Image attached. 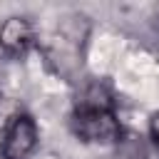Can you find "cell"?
<instances>
[{
    "instance_id": "6da1fadb",
    "label": "cell",
    "mask_w": 159,
    "mask_h": 159,
    "mask_svg": "<svg viewBox=\"0 0 159 159\" xmlns=\"http://www.w3.org/2000/svg\"><path fill=\"white\" fill-rule=\"evenodd\" d=\"M72 129L82 142L92 144H112L122 137V127L112 104H75Z\"/></svg>"
},
{
    "instance_id": "7a4b0ae2",
    "label": "cell",
    "mask_w": 159,
    "mask_h": 159,
    "mask_svg": "<svg viewBox=\"0 0 159 159\" xmlns=\"http://www.w3.org/2000/svg\"><path fill=\"white\" fill-rule=\"evenodd\" d=\"M37 147V124L30 114H15L0 139L2 159H30Z\"/></svg>"
},
{
    "instance_id": "3957f363",
    "label": "cell",
    "mask_w": 159,
    "mask_h": 159,
    "mask_svg": "<svg viewBox=\"0 0 159 159\" xmlns=\"http://www.w3.org/2000/svg\"><path fill=\"white\" fill-rule=\"evenodd\" d=\"M32 45V25L25 17H7L0 25V47L7 55H25Z\"/></svg>"
},
{
    "instance_id": "277c9868",
    "label": "cell",
    "mask_w": 159,
    "mask_h": 159,
    "mask_svg": "<svg viewBox=\"0 0 159 159\" xmlns=\"http://www.w3.org/2000/svg\"><path fill=\"white\" fill-rule=\"evenodd\" d=\"M117 157L119 159H147L144 139L137 134H124L117 142Z\"/></svg>"
},
{
    "instance_id": "5b68a950",
    "label": "cell",
    "mask_w": 159,
    "mask_h": 159,
    "mask_svg": "<svg viewBox=\"0 0 159 159\" xmlns=\"http://www.w3.org/2000/svg\"><path fill=\"white\" fill-rule=\"evenodd\" d=\"M149 132H152V139L159 144V112L152 114V119H149Z\"/></svg>"
}]
</instances>
